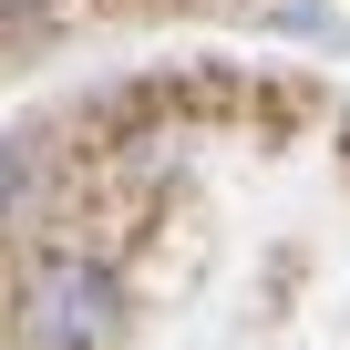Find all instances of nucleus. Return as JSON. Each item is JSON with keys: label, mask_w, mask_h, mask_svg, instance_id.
<instances>
[{"label": "nucleus", "mask_w": 350, "mask_h": 350, "mask_svg": "<svg viewBox=\"0 0 350 350\" xmlns=\"http://www.w3.org/2000/svg\"><path fill=\"white\" fill-rule=\"evenodd\" d=\"M124 340V278L103 258H42L21 288V350H113Z\"/></svg>", "instance_id": "obj_1"}, {"label": "nucleus", "mask_w": 350, "mask_h": 350, "mask_svg": "<svg viewBox=\"0 0 350 350\" xmlns=\"http://www.w3.org/2000/svg\"><path fill=\"white\" fill-rule=\"evenodd\" d=\"M268 21H278V31H319V42H350V21H340V11H319V0H278Z\"/></svg>", "instance_id": "obj_2"}]
</instances>
